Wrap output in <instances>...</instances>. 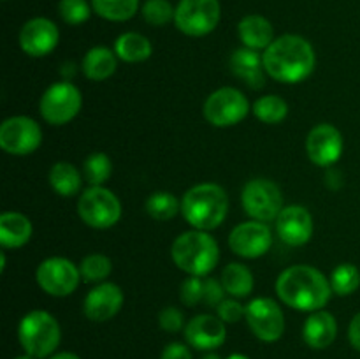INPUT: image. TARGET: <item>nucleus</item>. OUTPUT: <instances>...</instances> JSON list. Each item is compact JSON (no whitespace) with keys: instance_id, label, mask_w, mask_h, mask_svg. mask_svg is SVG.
Instances as JSON below:
<instances>
[{"instance_id":"obj_19","label":"nucleus","mask_w":360,"mask_h":359,"mask_svg":"<svg viewBox=\"0 0 360 359\" xmlns=\"http://www.w3.org/2000/svg\"><path fill=\"white\" fill-rule=\"evenodd\" d=\"M276 232L288 246H302L313 236V217L301 204H290L276 218Z\"/></svg>"},{"instance_id":"obj_40","label":"nucleus","mask_w":360,"mask_h":359,"mask_svg":"<svg viewBox=\"0 0 360 359\" xmlns=\"http://www.w3.org/2000/svg\"><path fill=\"white\" fill-rule=\"evenodd\" d=\"M160 359H193V355L185 344L172 341V344L165 345L164 351H162Z\"/></svg>"},{"instance_id":"obj_44","label":"nucleus","mask_w":360,"mask_h":359,"mask_svg":"<svg viewBox=\"0 0 360 359\" xmlns=\"http://www.w3.org/2000/svg\"><path fill=\"white\" fill-rule=\"evenodd\" d=\"M4 267H6V252H0V273H4Z\"/></svg>"},{"instance_id":"obj_15","label":"nucleus","mask_w":360,"mask_h":359,"mask_svg":"<svg viewBox=\"0 0 360 359\" xmlns=\"http://www.w3.org/2000/svg\"><path fill=\"white\" fill-rule=\"evenodd\" d=\"M343 136L330 123H319L306 136V153L319 168H330L343 155Z\"/></svg>"},{"instance_id":"obj_34","label":"nucleus","mask_w":360,"mask_h":359,"mask_svg":"<svg viewBox=\"0 0 360 359\" xmlns=\"http://www.w3.org/2000/svg\"><path fill=\"white\" fill-rule=\"evenodd\" d=\"M143 13L144 21L153 27H164L169 21H174L176 7L169 0H146L143 4Z\"/></svg>"},{"instance_id":"obj_45","label":"nucleus","mask_w":360,"mask_h":359,"mask_svg":"<svg viewBox=\"0 0 360 359\" xmlns=\"http://www.w3.org/2000/svg\"><path fill=\"white\" fill-rule=\"evenodd\" d=\"M227 359H250V358L245 354H231Z\"/></svg>"},{"instance_id":"obj_17","label":"nucleus","mask_w":360,"mask_h":359,"mask_svg":"<svg viewBox=\"0 0 360 359\" xmlns=\"http://www.w3.org/2000/svg\"><path fill=\"white\" fill-rule=\"evenodd\" d=\"M185 340L197 351H214L227 340V327L218 315L199 313L186 322Z\"/></svg>"},{"instance_id":"obj_22","label":"nucleus","mask_w":360,"mask_h":359,"mask_svg":"<svg viewBox=\"0 0 360 359\" xmlns=\"http://www.w3.org/2000/svg\"><path fill=\"white\" fill-rule=\"evenodd\" d=\"M32 222L20 211H4L0 215V245L4 248H20L32 238Z\"/></svg>"},{"instance_id":"obj_2","label":"nucleus","mask_w":360,"mask_h":359,"mask_svg":"<svg viewBox=\"0 0 360 359\" xmlns=\"http://www.w3.org/2000/svg\"><path fill=\"white\" fill-rule=\"evenodd\" d=\"M274 289L281 303L309 313L322 310L334 294L329 278L308 264H295L281 271Z\"/></svg>"},{"instance_id":"obj_39","label":"nucleus","mask_w":360,"mask_h":359,"mask_svg":"<svg viewBox=\"0 0 360 359\" xmlns=\"http://www.w3.org/2000/svg\"><path fill=\"white\" fill-rule=\"evenodd\" d=\"M224 299L225 289L224 285H221V282H218L217 278H206V280H204V305L214 306V308H217Z\"/></svg>"},{"instance_id":"obj_24","label":"nucleus","mask_w":360,"mask_h":359,"mask_svg":"<svg viewBox=\"0 0 360 359\" xmlns=\"http://www.w3.org/2000/svg\"><path fill=\"white\" fill-rule=\"evenodd\" d=\"M116 67H118V56L115 49L105 46H94L88 49L81 62V69L90 81H105L116 73Z\"/></svg>"},{"instance_id":"obj_12","label":"nucleus","mask_w":360,"mask_h":359,"mask_svg":"<svg viewBox=\"0 0 360 359\" xmlns=\"http://www.w3.org/2000/svg\"><path fill=\"white\" fill-rule=\"evenodd\" d=\"M245 319L250 331L266 344H274L285 333V315L281 306L271 298H253L245 306Z\"/></svg>"},{"instance_id":"obj_37","label":"nucleus","mask_w":360,"mask_h":359,"mask_svg":"<svg viewBox=\"0 0 360 359\" xmlns=\"http://www.w3.org/2000/svg\"><path fill=\"white\" fill-rule=\"evenodd\" d=\"M158 326L165 331V333H179L185 329V315L176 306H165L158 313Z\"/></svg>"},{"instance_id":"obj_38","label":"nucleus","mask_w":360,"mask_h":359,"mask_svg":"<svg viewBox=\"0 0 360 359\" xmlns=\"http://www.w3.org/2000/svg\"><path fill=\"white\" fill-rule=\"evenodd\" d=\"M217 315L225 324H236L245 317V306L238 301V298H225L217 306Z\"/></svg>"},{"instance_id":"obj_18","label":"nucleus","mask_w":360,"mask_h":359,"mask_svg":"<svg viewBox=\"0 0 360 359\" xmlns=\"http://www.w3.org/2000/svg\"><path fill=\"white\" fill-rule=\"evenodd\" d=\"M123 301L125 296L118 285L112 282H102L86 294L83 301V312L91 322H105L122 310Z\"/></svg>"},{"instance_id":"obj_5","label":"nucleus","mask_w":360,"mask_h":359,"mask_svg":"<svg viewBox=\"0 0 360 359\" xmlns=\"http://www.w3.org/2000/svg\"><path fill=\"white\" fill-rule=\"evenodd\" d=\"M18 340L25 354L35 359L51 358L62 340V329L46 310H32L18 324Z\"/></svg>"},{"instance_id":"obj_30","label":"nucleus","mask_w":360,"mask_h":359,"mask_svg":"<svg viewBox=\"0 0 360 359\" xmlns=\"http://www.w3.org/2000/svg\"><path fill=\"white\" fill-rule=\"evenodd\" d=\"M253 115L262 123L276 125L281 123L288 115V104L278 95H264L253 102Z\"/></svg>"},{"instance_id":"obj_33","label":"nucleus","mask_w":360,"mask_h":359,"mask_svg":"<svg viewBox=\"0 0 360 359\" xmlns=\"http://www.w3.org/2000/svg\"><path fill=\"white\" fill-rule=\"evenodd\" d=\"M79 273L84 282L102 284L112 273V260L104 253H90L79 263Z\"/></svg>"},{"instance_id":"obj_28","label":"nucleus","mask_w":360,"mask_h":359,"mask_svg":"<svg viewBox=\"0 0 360 359\" xmlns=\"http://www.w3.org/2000/svg\"><path fill=\"white\" fill-rule=\"evenodd\" d=\"M144 210H146V213L153 220L167 222L181 211V201L172 192L158 190V192H153L148 197L146 204H144Z\"/></svg>"},{"instance_id":"obj_20","label":"nucleus","mask_w":360,"mask_h":359,"mask_svg":"<svg viewBox=\"0 0 360 359\" xmlns=\"http://www.w3.org/2000/svg\"><path fill=\"white\" fill-rule=\"evenodd\" d=\"M338 336V320L327 310H316L309 313L302 326V338L306 345L315 351L330 347Z\"/></svg>"},{"instance_id":"obj_25","label":"nucleus","mask_w":360,"mask_h":359,"mask_svg":"<svg viewBox=\"0 0 360 359\" xmlns=\"http://www.w3.org/2000/svg\"><path fill=\"white\" fill-rule=\"evenodd\" d=\"M48 180L53 192L62 197H74L81 192V187H83V175L70 162H55L49 169Z\"/></svg>"},{"instance_id":"obj_35","label":"nucleus","mask_w":360,"mask_h":359,"mask_svg":"<svg viewBox=\"0 0 360 359\" xmlns=\"http://www.w3.org/2000/svg\"><path fill=\"white\" fill-rule=\"evenodd\" d=\"M94 7L86 0H60L58 14L67 25H81L90 20V14Z\"/></svg>"},{"instance_id":"obj_36","label":"nucleus","mask_w":360,"mask_h":359,"mask_svg":"<svg viewBox=\"0 0 360 359\" xmlns=\"http://www.w3.org/2000/svg\"><path fill=\"white\" fill-rule=\"evenodd\" d=\"M179 299L185 306H195L204 299V280L202 277H188L179 285Z\"/></svg>"},{"instance_id":"obj_26","label":"nucleus","mask_w":360,"mask_h":359,"mask_svg":"<svg viewBox=\"0 0 360 359\" xmlns=\"http://www.w3.org/2000/svg\"><path fill=\"white\" fill-rule=\"evenodd\" d=\"M115 53L120 60L127 63H139L144 62L153 53L150 39L137 32H125L118 35L115 41Z\"/></svg>"},{"instance_id":"obj_1","label":"nucleus","mask_w":360,"mask_h":359,"mask_svg":"<svg viewBox=\"0 0 360 359\" xmlns=\"http://www.w3.org/2000/svg\"><path fill=\"white\" fill-rule=\"evenodd\" d=\"M267 76L278 83H301L311 76L316 65V55L311 42L295 34H285L274 39L262 53Z\"/></svg>"},{"instance_id":"obj_6","label":"nucleus","mask_w":360,"mask_h":359,"mask_svg":"<svg viewBox=\"0 0 360 359\" xmlns=\"http://www.w3.org/2000/svg\"><path fill=\"white\" fill-rule=\"evenodd\" d=\"M77 215L88 227L109 229L122 218V203L104 185L88 187L77 199Z\"/></svg>"},{"instance_id":"obj_46","label":"nucleus","mask_w":360,"mask_h":359,"mask_svg":"<svg viewBox=\"0 0 360 359\" xmlns=\"http://www.w3.org/2000/svg\"><path fill=\"white\" fill-rule=\"evenodd\" d=\"M14 359H35V358H32V355H28V354H23V355H18V358H14Z\"/></svg>"},{"instance_id":"obj_41","label":"nucleus","mask_w":360,"mask_h":359,"mask_svg":"<svg viewBox=\"0 0 360 359\" xmlns=\"http://www.w3.org/2000/svg\"><path fill=\"white\" fill-rule=\"evenodd\" d=\"M348 341L355 351L360 352V312L352 319L350 326H348Z\"/></svg>"},{"instance_id":"obj_14","label":"nucleus","mask_w":360,"mask_h":359,"mask_svg":"<svg viewBox=\"0 0 360 359\" xmlns=\"http://www.w3.org/2000/svg\"><path fill=\"white\" fill-rule=\"evenodd\" d=\"M273 232L266 222L248 220L236 225L229 234V246L243 259H257L269 252Z\"/></svg>"},{"instance_id":"obj_10","label":"nucleus","mask_w":360,"mask_h":359,"mask_svg":"<svg viewBox=\"0 0 360 359\" xmlns=\"http://www.w3.org/2000/svg\"><path fill=\"white\" fill-rule=\"evenodd\" d=\"M241 203L252 220L273 222L283 210V196L280 187L266 178L250 180L241 192Z\"/></svg>"},{"instance_id":"obj_32","label":"nucleus","mask_w":360,"mask_h":359,"mask_svg":"<svg viewBox=\"0 0 360 359\" xmlns=\"http://www.w3.org/2000/svg\"><path fill=\"white\" fill-rule=\"evenodd\" d=\"M330 287L338 296H350L360 287V271L355 264L343 263L330 273Z\"/></svg>"},{"instance_id":"obj_43","label":"nucleus","mask_w":360,"mask_h":359,"mask_svg":"<svg viewBox=\"0 0 360 359\" xmlns=\"http://www.w3.org/2000/svg\"><path fill=\"white\" fill-rule=\"evenodd\" d=\"M200 359H221V358H220V355L217 354V352L210 351V352H206V354H204L202 358H200Z\"/></svg>"},{"instance_id":"obj_9","label":"nucleus","mask_w":360,"mask_h":359,"mask_svg":"<svg viewBox=\"0 0 360 359\" xmlns=\"http://www.w3.org/2000/svg\"><path fill=\"white\" fill-rule=\"evenodd\" d=\"M250 101L241 90L234 87H224L214 90L204 102V118L213 127H225L238 125L239 122L248 116L250 113Z\"/></svg>"},{"instance_id":"obj_8","label":"nucleus","mask_w":360,"mask_h":359,"mask_svg":"<svg viewBox=\"0 0 360 359\" xmlns=\"http://www.w3.org/2000/svg\"><path fill=\"white\" fill-rule=\"evenodd\" d=\"M220 0H179L174 25L188 37H204L220 23Z\"/></svg>"},{"instance_id":"obj_31","label":"nucleus","mask_w":360,"mask_h":359,"mask_svg":"<svg viewBox=\"0 0 360 359\" xmlns=\"http://www.w3.org/2000/svg\"><path fill=\"white\" fill-rule=\"evenodd\" d=\"M112 175V162L109 155L102 151L90 153L83 162V176L84 182L90 183V187L104 185Z\"/></svg>"},{"instance_id":"obj_21","label":"nucleus","mask_w":360,"mask_h":359,"mask_svg":"<svg viewBox=\"0 0 360 359\" xmlns=\"http://www.w3.org/2000/svg\"><path fill=\"white\" fill-rule=\"evenodd\" d=\"M231 70L236 77L243 80L252 90H260L266 83L264 58L257 49L239 48L231 55Z\"/></svg>"},{"instance_id":"obj_27","label":"nucleus","mask_w":360,"mask_h":359,"mask_svg":"<svg viewBox=\"0 0 360 359\" xmlns=\"http://www.w3.org/2000/svg\"><path fill=\"white\" fill-rule=\"evenodd\" d=\"M221 285H224L225 292L231 294L232 298H246L252 294L253 285V273L248 266L239 263H231L224 267L221 271Z\"/></svg>"},{"instance_id":"obj_7","label":"nucleus","mask_w":360,"mask_h":359,"mask_svg":"<svg viewBox=\"0 0 360 359\" xmlns=\"http://www.w3.org/2000/svg\"><path fill=\"white\" fill-rule=\"evenodd\" d=\"M81 106H83V95L79 88L70 81H58L46 88L42 94L39 101V113L49 125L60 127L72 122L81 111Z\"/></svg>"},{"instance_id":"obj_11","label":"nucleus","mask_w":360,"mask_h":359,"mask_svg":"<svg viewBox=\"0 0 360 359\" xmlns=\"http://www.w3.org/2000/svg\"><path fill=\"white\" fill-rule=\"evenodd\" d=\"M37 285L53 298H65L77 289L83 280L79 273V266L65 257H49L42 260L35 271Z\"/></svg>"},{"instance_id":"obj_29","label":"nucleus","mask_w":360,"mask_h":359,"mask_svg":"<svg viewBox=\"0 0 360 359\" xmlns=\"http://www.w3.org/2000/svg\"><path fill=\"white\" fill-rule=\"evenodd\" d=\"M91 7L108 21H127L139 11V0H91Z\"/></svg>"},{"instance_id":"obj_13","label":"nucleus","mask_w":360,"mask_h":359,"mask_svg":"<svg viewBox=\"0 0 360 359\" xmlns=\"http://www.w3.org/2000/svg\"><path fill=\"white\" fill-rule=\"evenodd\" d=\"M42 129L30 116H11L0 125V148L6 153L23 157L41 146Z\"/></svg>"},{"instance_id":"obj_23","label":"nucleus","mask_w":360,"mask_h":359,"mask_svg":"<svg viewBox=\"0 0 360 359\" xmlns=\"http://www.w3.org/2000/svg\"><path fill=\"white\" fill-rule=\"evenodd\" d=\"M238 35L245 48L257 49V51L266 49L276 39L271 21L260 14H248L243 18L238 25Z\"/></svg>"},{"instance_id":"obj_42","label":"nucleus","mask_w":360,"mask_h":359,"mask_svg":"<svg viewBox=\"0 0 360 359\" xmlns=\"http://www.w3.org/2000/svg\"><path fill=\"white\" fill-rule=\"evenodd\" d=\"M49 359H81L79 355L74 354V352H56Z\"/></svg>"},{"instance_id":"obj_4","label":"nucleus","mask_w":360,"mask_h":359,"mask_svg":"<svg viewBox=\"0 0 360 359\" xmlns=\"http://www.w3.org/2000/svg\"><path fill=\"white\" fill-rule=\"evenodd\" d=\"M171 257L188 277H206L220 260V246L207 231L192 229L172 241Z\"/></svg>"},{"instance_id":"obj_16","label":"nucleus","mask_w":360,"mask_h":359,"mask_svg":"<svg viewBox=\"0 0 360 359\" xmlns=\"http://www.w3.org/2000/svg\"><path fill=\"white\" fill-rule=\"evenodd\" d=\"M58 27L49 18H32L20 30L21 49L28 56H34V58L49 55L58 46Z\"/></svg>"},{"instance_id":"obj_3","label":"nucleus","mask_w":360,"mask_h":359,"mask_svg":"<svg viewBox=\"0 0 360 359\" xmlns=\"http://www.w3.org/2000/svg\"><path fill=\"white\" fill-rule=\"evenodd\" d=\"M183 218L199 231L220 227L229 213V196L218 183H199L185 192L181 199Z\"/></svg>"}]
</instances>
